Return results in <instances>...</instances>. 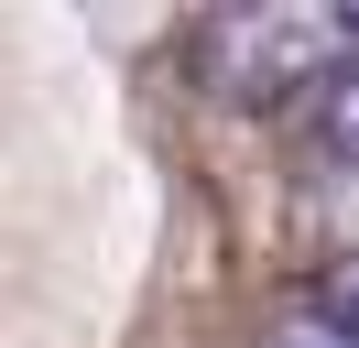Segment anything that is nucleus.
Segmentation results:
<instances>
[{
    "mask_svg": "<svg viewBox=\"0 0 359 348\" xmlns=\"http://www.w3.org/2000/svg\"><path fill=\"white\" fill-rule=\"evenodd\" d=\"M196 65L240 109L305 98V87H348L359 76V11L348 0H229V11L196 22Z\"/></svg>",
    "mask_w": 359,
    "mask_h": 348,
    "instance_id": "f257e3e1",
    "label": "nucleus"
},
{
    "mask_svg": "<svg viewBox=\"0 0 359 348\" xmlns=\"http://www.w3.org/2000/svg\"><path fill=\"white\" fill-rule=\"evenodd\" d=\"M316 142H327V163H348V174H359V76H348V87H327V120H316Z\"/></svg>",
    "mask_w": 359,
    "mask_h": 348,
    "instance_id": "f03ea898",
    "label": "nucleus"
},
{
    "mask_svg": "<svg viewBox=\"0 0 359 348\" xmlns=\"http://www.w3.org/2000/svg\"><path fill=\"white\" fill-rule=\"evenodd\" d=\"M316 316H337V326L359 337V250H348V261H327V283H316Z\"/></svg>",
    "mask_w": 359,
    "mask_h": 348,
    "instance_id": "7ed1b4c3",
    "label": "nucleus"
},
{
    "mask_svg": "<svg viewBox=\"0 0 359 348\" xmlns=\"http://www.w3.org/2000/svg\"><path fill=\"white\" fill-rule=\"evenodd\" d=\"M262 348H359V337H348L337 316H316V304H305V316H283V326H272Z\"/></svg>",
    "mask_w": 359,
    "mask_h": 348,
    "instance_id": "20e7f679",
    "label": "nucleus"
}]
</instances>
